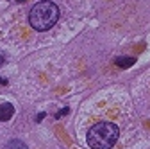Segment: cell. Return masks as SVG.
<instances>
[{"mask_svg":"<svg viewBox=\"0 0 150 149\" xmlns=\"http://www.w3.org/2000/svg\"><path fill=\"white\" fill-rule=\"evenodd\" d=\"M59 20V7L52 0H43L29 11V24L36 31H48Z\"/></svg>","mask_w":150,"mask_h":149,"instance_id":"6da1fadb","label":"cell"},{"mask_svg":"<svg viewBox=\"0 0 150 149\" xmlns=\"http://www.w3.org/2000/svg\"><path fill=\"white\" fill-rule=\"evenodd\" d=\"M120 137V129L115 122H97L89 128L86 135L88 145L91 149H111Z\"/></svg>","mask_w":150,"mask_h":149,"instance_id":"7a4b0ae2","label":"cell"},{"mask_svg":"<svg viewBox=\"0 0 150 149\" xmlns=\"http://www.w3.org/2000/svg\"><path fill=\"white\" fill-rule=\"evenodd\" d=\"M14 115V106L11 102H2L0 104V122H6Z\"/></svg>","mask_w":150,"mask_h":149,"instance_id":"3957f363","label":"cell"},{"mask_svg":"<svg viewBox=\"0 0 150 149\" xmlns=\"http://www.w3.org/2000/svg\"><path fill=\"white\" fill-rule=\"evenodd\" d=\"M4 149H29V147H27V144H25V142L14 138V140H9V142L4 145Z\"/></svg>","mask_w":150,"mask_h":149,"instance_id":"277c9868","label":"cell"},{"mask_svg":"<svg viewBox=\"0 0 150 149\" xmlns=\"http://www.w3.org/2000/svg\"><path fill=\"white\" fill-rule=\"evenodd\" d=\"M115 63H116L120 68H129V67H132V65L136 63V59H134V58H116Z\"/></svg>","mask_w":150,"mask_h":149,"instance_id":"5b68a950","label":"cell"},{"mask_svg":"<svg viewBox=\"0 0 150 149\" xmlns=\"http://www.w3.org/2000/svg\"><path fill=\"white\" fill-rule=\"evenodd\" d=\"M68 113V108H63L59 113H55V119H59V117H63V115H66Z\"/></svg>","mask_w":150,"mask_h":149,"instance_id":"8992f818","label":"cell"},{"mask_svg":"<svg viewBox=\"0 0 150 149\" xmlns=\"http://www.w3.org/2000/svg\"><path fill=\"white\" fill-rule=\"evenodd\" d=\"M43 119H45V111H43V113H38V117H36V120H38V122H41Z\"/></svg>","mask_w":150,"mask_h":149,"instance_id":"52a82bcc","label":"cell"},{"mask_svg":"<svg viewBox=\"0 0 150 149\" xmlns=\"http://www.w3.org/2000/svg\"><path fill=\"white\" fill-rule=\"evenodd\" d=\"M4 63H6V56H4V54H0V67H2Z\"/></svg>","mask_w":150,"mask_h":149,"instance_id":"ba28073f","label":"cell"},{"mask_svg":"<svg viewBox=\"0 0 150 149\" xmlns=\"http://www.w3.org/2000/svg\"><path fill=\"white\" fill-rule=\"evenodd\" d=\"M0 85H7V79H4V77H0Z\"/></svg>","mask_w":150,"mask_h":149,"instance_id":"9c48e42d","label":"cell"},{"mask_svg":"<svg viewBox=\"0 0 150 149\" xmlns=\"http://www.w3.org/2000/svg\"><path fill=\"white\" fill-rule=\"evenodd\" d=\"M16 2H25V0H16Z\"/></svg>","mask_w":150,"mask_h":149,"instance_id":"30bf717a","label":"cell"}]
</instances>
